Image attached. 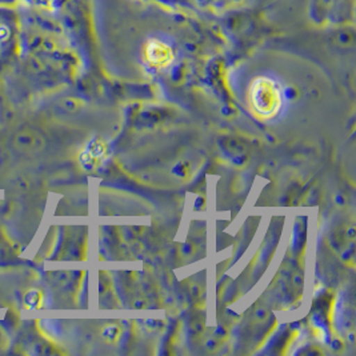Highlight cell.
<instances>
[{"label":"cell","mask_w":356,"mask_h":356,"mask_svg":"<svg viewBox=\"0 0 356 356\" xmlns=\"http://www.w3.org/2000/svg\"><path fill=\"white\" fill-rule=\"evenodd\" d=\"M282 97L275 83L266 78L254 81L250 92V104L254 115L260 120L274 118L280 108Z\"/></svg>","instance_id":"6da1fadb"},{"label":"cell","mask_w":356,"mask_h":356,"mask_svg":"<svg viewBox=\"0 0 356 356\" xmlns=\"http://www.w3.org/2000/svg\"><path fill=\"white\" fill-rule=\"evenodd\" d=\"M14 146L23 152H33L44 146V139L39 132L24 129L14 136Z\"/></svg>","instance_id":"7a4b0ae2"}]
</instances>
